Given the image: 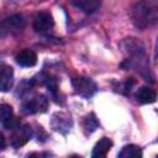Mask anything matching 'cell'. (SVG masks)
<instances>
[{
	"label": "cell",
	"instance_id": "6da1fadb",
	"mask_svg": "<svg viewBox=\"0 0 158 158\" xmlns=\"http://www.w3.org/2000/svg\"><path fill=\"white\" fill-rule=\"evenodd\" d=\"M158 6L154 1H139L131 9V20L138 28H147L157 20Z\"/></svg>",
	"mask_w": 158,
	"mask_h": 158
},
{
	"label": "cell",
	"instance_id": "7a4b0ae2",
	"mask_svg": "<svg viewBox=\"0 0 158 158\" xmlns=\"http://www.w3.org/2000/svg\"><path fill=\"white\" fill-rule=\"evenodd\" d=\"M73 88L75 90V93L83 98H91L95 93H96V85L95 83L85 77H79V78H74L72 80Z\"/></svg>",
	"mask_w": 158,
	"mask_h": 158
},
{
	"label": "cell",
	"instance_id": "3957f363",
	"mask_svg": "<svg viewBox=\"0 0 158 158\" xmlns=\"http://www.w3.org/2000/svg\"><path fill=\"white\" fill-rule=\"evenodd\" d=\"M48 106V100L40 95L28 99L27 101L23 102L22 105V111L25 114H36V112H44Z\"/></svg>",
	"mask_w": 158,
	"mask_h": 158
},
{
	"label": "cell",
	"instance_id": "277c9868",
	"mask_svg": "<svg viewBox=\"0 0 158 158\" xmlns=\"http://www.w3.org/2000/svg\"><path fill=\"white\" fill-rule=\"evenodd\" d=\"M31 136H32V130L28 125L19 126L17 128H15V131L11 136V146L15 148H19V147L26 144L30 141Z\"/></svg>",
	"mask_w": 158,
	"mask_h": 158
},
{
	"label": "cell",
	"instance_id": "5b68a950",
	"mask_svg": "<svg viewBox=\"0 0 158 158\" xmlns=\"http://www.w3.org/2000/svg\"><path fill=\"white\" fill-rule=\"evenodd\" d=\"M53 17L48 12H38L33 19V28L36 32H47L53 27Z\"/></svg>",
	"mask_w": 158,
	"mask_h": 158
},
{
	"label": "cell",
	"instance_id": "8992f818",
	"mask_svg": "<svg viewBox=\"0 0 158 158\" xmlns=\"http://www.w3.org/2000/svg\"><path fill=\"white\" fill-rule=\"evenodd\" d=\"M14 85V69L7 64L0 65V91H9Z\"/></svg>",
	"mask_w": 158,
	"mask_h": 158
},
{
	"label": "cell",
	"instance_id": "52a82bcc",
	"mask_svg": "<svg viewBox=\"0 0 158 158\" xmlns=\"http://www.w3.org/2000/svg\"><path fill=\"white\" fill-rule=\"evenodd\" d=\"M16 62L21 67H33L37 63V56L31 49H22L16 54Z\"/></svg>",
	"mask_w": 158,
	"mask_h": 158
},
{
	"label": "cell",
	"instance_id": "ba28073f",
	"mask_svg": "<svg viewBox=\"0 0 158 158\" xmlns=\"http://www.w3.org/2000/svg\"><path fill=\"white\" fill-rule=\"evenodd\" d=\"M111 146H112V142L109 138L102 137L95 144V147L93 149V153H91V158H106Z\"/></svg>",
	"mask_w": 158,
	"mask_h": 158
},
{
	"label": "cell",
	"instance_id": "9c48e42d",
	"mask_svg": "<svg viewBox=\"0 0 158 158\" xmlns=\"http://www.w3.org/2000/svg\"><path fill=\"white\" fill-rule=\"evenodd\" d=\"M52 126L56 131L67 132V131H69V128L72 126V120L65 114H56L52 120Z\"/></svg>",
	"mask_w": 158,
	"mask_h": 158
},
{
	"label": "cell",
	"instance_id": "30bf717a",
	"mask_svg": "<svg viewBox=\"0 0 158 158\" xmlns=\"http://www.w3.org/2000/svg\"><path fill=\"white\" fill-rule=\"evenodd\" d=\"M70 4L84 14H91L100 6V1L98 0H73Z\"/></svg>",
	"mask_w": 158,
	"mask_h": 158
},
{
	"label": "cell",
	"instance_id": "8fae6325",
	"mask_svg": "<svg viewBox=\"0 0 158 158\" xmlns=\"http://www.w3.org/2000/svg\"><path fill=\"white\" fill-rule=\"evenodd\" d=\"M156 91L148 86H142L136 93V99L141 104H151L156 101Z\"/></svg>",
	"mask_w": 158,
	"mask_h": 158
},
{
	"label": "cell",
	"instance_id": "7c38bea8",
	"mask_svg": "<svg viewBox=\"0 0 158 158\" xmlns=\"http://www.w3.org/2000/svg\"><path fill=\"white\" fill-rule=\"evenodd\" d=\"M117 158H142V149L135 144L125 146L118 153Z\"/></svg>",
	"mask_w": 158,
	"mask_h": 158
},
{
	"label": "cell",
	"instance_id": "4fadbf2b",
	"mask_svg": "<svg viewBox=\"0 0 158 158\" xmlns=\"http://www.w3.org/2000/svg\"><path fill=\"white\" fill-rule=\"evenodd\" d=\"M12 117V107L7 104L0 105V122H6Z\"/></svg>",
	"mask_w": 158,
	"mask_h": 158
},
{
	"label": "cell",
	"instance_id": "5bb4252c",
	"mask_svg": "<svg viewBox=\"0 0 158 158\" xmlns=\"http://www.w3.org/2000/svg\"><path fill=\"white\" fill-rule=\"evenodd\" d=\"M27 158H49V154L44 153V152H33V153L28 154Z\"/></svg>",
	"mask_w": 158,
	"mask_h": 158
},
{
	"label": "cell",
	"instance_id": "9a60e30c",
	"mask_svg": "<svg viewBox=\"0 0 158 158\" xmlns=\"http://www.w3.org/2000/svg\"><path fill=\"white\" fill-rule=\"evenodd\" d=\"M5 146H6V141H5V137H4V135L0 132V151H2V149L5 148Z\"/></svg>",
	"mask_w": 158,
	"mask_h": 158
},
{
	"label": "cell",
	"instance_id": "2e32d148",
	"mask_svg": "<svg viewBox=\"0 0 158 158\" xmlns=\"http://www.w3.org/2000/svg\"><path fill=\"white\" fill-rule=\"evenodd\" d=\"M70 158H80V157H79V156H72Z\"/></svg>",
	"mask_w": 158,
	"mask_h": 158
}]
</instances>
